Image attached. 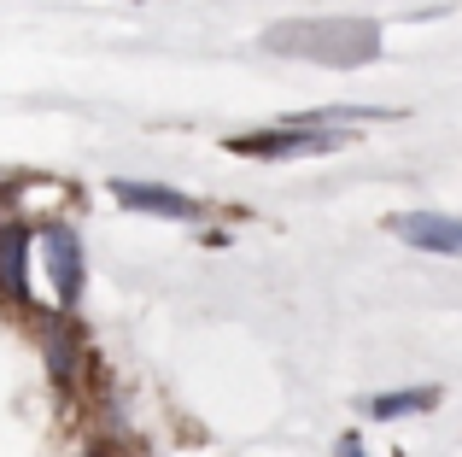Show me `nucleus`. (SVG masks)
Here are the masks:
<instances>
[{
    "instance_id": "f257e3e1",
    "label": "nucleus",
    "mask_w": 462,
    "mask_h": 457,
    "mask_svg": "<svg viewBox=\"0 0 462 457\" xmlns=\"http://www.w3.org/2000/svg\"><path fill=\"white\" fill-rule=\"evenodd\" d=\"M263 47L287 59H310V65L357 70L381 59V30L363 18H293V23H275L263 35Z\"/></svg>"
},
{
    "instance_id": "f03ea898",
    "label": "nucleus",
    "mask_w": 462,
    "mask_h": 457,
    "mask_svg": "<svg viewBox=\"0 0 462 457\" xmlns=\"http://www.w3.org/2000/svg\"><path fill=\"white\" fill-rule=\"evenodd\" d=\"M339 141H346L339 129H310L299 117H287V124L263 129V135H235L228 153H240V159H310V153H334Z\"/></svg>"
},
{
    "instance_id": "7ed1b4c3",
    "label": "nucleus",
    "mask_w": 462,
    "mask_h": 457,
    "mask_svg": "<svg viewBox=\"0 0 462 457\" xmlns=\"http://www.w3.org/2000/svg\"><path fill=\"white\" fill-rule=\"evenodd\" d=\"M42 258H47V275L59 287V305H77L82 294V247H77V228L70 223H47L42 228Z\"/></svg>"
},
{
    "instance_id": "20e7f679",
    "label": "nucleus",
    "mask_w": 462,
    "mask_h": 457,
    "mask_svg": "<svg viewBox=\"0 0 462 457\" xmlns=\"http://www.w3.org/2000/svg\"><path fill=\"white\" fill-rule=\"evenodd\" d=\"M393 235L410 240V247H421V252H451V258H462V218L404 211V218H393Z\"/></svg>"
},
{
    "instance_id": "39448f33",
    "label": "nucleus",
    "mask_w": 462,
    "mask_h": 457,
    "mask_svg": "<svg viewBox=\"0 0 462 457\" xmlns=\"http://www.w3.org/2000/svg\"><path fill=\"white\" fill-rule=\"evenodd\" d=\"M112 194H117V206L147 211V218H193L199 211L188 194H170V188H152V182H112Z\"/></svg>"
},
{
    "instance_id": "423d86ee",
    "label": "nucleus",
    "mask_w": 462,
    "mask_h": 457,
    "mask_svg": "<svg viewBox=\"0 0 462 457\" xmlns=\"http://www.w3.org/2000/svg\"><path fill=\"white\" fill-rule=\"evenodd\" d=\"M23 258H30V235H23L18 223H6V228H0V294H6L12 305L30 299V275H23L30 264H23Z\"/></svg>"
},
{
    "instance_id": "0eeeda50",
    "label": "nucleus",
    "mask_w": 462,
    "mask_h": 457,
    "mask_svg": "<svg viewBox=\"0 0 462 457\" xmlns=\"http://www.w3.org/2000/svg\"><path fill=\"white\" fill-rule=\"evenodd\" d=\"M433 405H439V387H398V393H374V399H363V416L393 423V416H416V411H433Z\"/></svg>"
},
{
    "instance_id": "6e6552de",
    "label": "nucleus",
    "mask_w": 462,
    "mask_h": 457,
    "mask_svg": "<svg viewBox=\"0 0 462 457\" xmlns=\"http://www.w3.org/2000/svg\"><path fill=\"white\" fill-rule=\"evenodd\" d=\"M47 358H53V376H59V381H70V364H77V346H70V334H65V329L53 334V346H47Z\"/></svg>"
},
{
    "instance_id": "1a4fd4ad",
    "label": "nucleus",
    "mask_w": 462,
    "mask_h": 457,
    "mask_svg": "<svg viewBox=\"0 0 462 457\" xmlns=\"http://www.w3.org/2000/svg\"><path fill=\"white\" fill-rule=\"evenodd\" d=\"M339 457H363V446H357V434H346V440H339Z\"/></svg>"
}]
</instances>
